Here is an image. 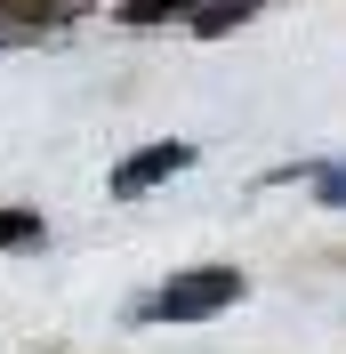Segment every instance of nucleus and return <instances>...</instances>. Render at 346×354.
Listing matches in <instances>:
<instances>
[{
    "instance_id": "obj_1",
    "label": "nucleus",
    "mask_w": 346,
    "mask_h": 354,
    "mask_svg": "<svg viewBox=\"0 0 346 354\" xmlns=\"http://www.w3.org/2000/svg\"><path fill=\"white\" fill-rule=\"evenodd\" d=\"M234 298H242L234 266H194V274H170V290L153 298V314H161V322H210V314H226Z\"/></svg>"
},
{
    "instance_id": "obj_2",
    "label": "nucleus",
    "mask_w": 346,
    "mask_h": 354,
    "mask_svg": "<svg viewBox=\"0 0 346 354\" xmlns=\"http://www.w3.org/2000/svg\"><path fill=\"white\" fill-rule=\"evenodd\" d=\"M185 161H194V145H145V153H129L121 169H113V194H121V201H137L145 185H161V177H177Z\"/></svg>"
},
{
    "instance_id": "obj_3",
    "label": "nucleus",
    "mask_w": 346,
    "mask_h": 354,
    "mask_svg": "<svg viewBox=\"0 0 346 354\" xmlns=\"http://www.w3.org/2000/svg\"><path fill=\"white\" fill-rule=\"evenodd\" d=\"M57 32V17H41L33 0H0V48H41Z\"/></svg>"
},
{
    "instance_id": "obj_4",
    "label": "nucleus",
    "mask_w": 346,
    "mask_h": 354,
    "mask_svg": "<svg viewBox=\"0 0 346 354\" xmlns=\"http://www.w3.org/2000/svg\"><path fill=\"white\" fill-rule=\"evenodd\" d=\"M201 0H121V24H170V17H194Z\"/></svg>"
},
{
    "instance_id": "obj_5",
    "label": "nucleus",
    "mask_w": 346,
    "mask_h": 354,
    "mask_svg": "<svg viewBox=\"0 0 346 354\" xmlns=\"http://www.w3.org/2000/svg\"><path fill=\"white\" fill-rule=\"evenodd\" d=\"M258 8V0H210V8H194V32H226V24H242Z\"/></svg>"
},
{
    "instance_id": "obj_6",
    "label": "nucleus",
    "mask_w": 346,
    "mask_h": 354,
    "mask_svg": "<svg viewBox=\"0 0 346 354\" xmlns=\"http://www.w3.org/2000/svg\"><path fill=\"white\" fill-rule=\"evenodd\" d=\"M24 242H41V218L33 209H0V250H24Z\"/></svg>"
},
{
    "instance_id": "obj_7",
    "label": "nucleus",
    "mask_w": 346,
    "mask_h": 354,
    "mask_svg": "<svg viewBox=\"0 0 346 354\" xmlns=\"http://www.w3.org/2000/svg\"><path fill=\"white\" fill-rule=\"evenodd\" d=\"M322 201H346V161H338V169H322Z\"/></svg>"
},
{
    "instance_id": "obj_8",
    "label": "nucleus",
    "mask_w": 346,
    "mask_h": 354,
    "mask_svg": "<svg viewBox=\"0 0 346 354\" xmlns=\"http://www.w3.org/2000/svg\"><path fill=\"white\" fill-rule=\"evenodd\" d=\"M57 8H89V0H57Z\"/></svg>"
}]
</instances>
